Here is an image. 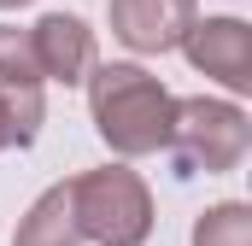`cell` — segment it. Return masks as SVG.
Instances as JSON below:
<instances>
[{"instance_id":"cell-11","label":"cell","mask_w":252,"mask_h":246,"mask_svg":"<svg viewBox=\"0 0 252 246\" xmlns=\"http://www.w3.org/2000/svg\"><path fill=\"white\" fill-rule=\"evenodd\" d=\"M18 6H30V0H0V12H18Z\"/></svg>"},{"instance_id":"cell-8","label":"cell","mask_w":252,"mask_h":246,"mask_svg":"<svg viewBox=\"0 0 252 246\" xmlns=\"http://www.w3.org/2000/svg\"><path fill=\"white\" fill-rule=\"evenodd\" d=\"M41 118H47L41 88H12V82H0V153L30 147V141L41 135Z\"/></svg>"},{"instance_id":"cell-7","label":"cell","mask_w":252,"mask_h":246,"mask_svg":"<svg viewBox=\"0 0 252 246\" xmlns=\"http://www.w3.org/2000/svg\"><path fill=\"white\" fill-rule=\"evenodd\" d=\"M12 246H82L76 205H70V182H53L47 193H35V205L18 217Z\"/></svg>"},{"instance_id":"cell-6","label":"cell","mask_w":252,"mask_h":246,"mask_svg":"<svg viewBox=\"0 0 252 246\" xmlns=\"http://www.w3.org/2000/svg\"><path fill=\"white\" fill-rule=\"evenodd\" d=\"M30 47L41 64V82H64V88H82L88 70H94V30L76 18V12H47L41 24H30Z\"/></svg>"},{"instance_id":"cell-10","label":"cell","mask_w":252,"mask_h":246,"mask_svg":"<svg viewBox=\"0 0 252 246\" xmlns=\"http://www.w3.org/2000/svg\"><path fill=\"white\" fill-rule=\"evenodd\" d=\"M0 82L41 88V64H35V47H30V30H18V24H0Z\"/></svg>"},{"instance_id":"cell-3","label":"cell","mask_w":252,"mask_h":246,"mask_svg":"<svg viewBox=\"0 0 252 246\" xmlns=\"http://www.w3.org/2000/svg\"><path fill=\"white\" fill-rule=\"evenodd\" d=\"M170 158L182 176H223V170H241L252 147V118L235 106V100H211V94H193V100H176L170 112Z\"/></svg>"},{"instance_id":"cell-1","label":"cell","mask_w":252,"mask_h":246,"mask_svg":"<svg viewBox=\"0 0 252 246\" xmlns=\"http://www.w3.org/2000/svg\"><path fill=\"white\" fill-rule=\"evenodd\" d=\"M88 112H94V135L118 153V158H147L170 141V112H176V94L147 70V64H94L88 70Z\"/></svg>"},{"instance_id":"cell-9","label":"cell","mask_w":252,"mask_h":246,"mask_svg":"<svg viewBox=\"0 0 252 246\" xmlns=\"http://www.w3.org/2000/svg\"><path fill=\"white\" fill-rule=\"evenodd\" d=\"M193 246H252V205L223 199L193 217Z\"/></svg>"},{"instance_id":"cell-4","label":"cell","mask_w":252,"mask_h":246,"mask_svg":"<svg viewBox=\"0 0 252 246\" xmlns=\"http://www.w3.org/2000/svg\"><path fill=\"white\" fill-rule=\"evenodd\" d=\"M182 53L199 76L223 82L229 94H252V24L247 18H193L182 35Z\"/></svg>"},{"instance_id":"cell-5","label":"cell","mask_w":252,"mask_h":246,"mask_svg":"<svg viewBox=\"0 0 252 246\" xmlns=\"http://www.w3.org/2000/svg\"><path fill=\"white\" fill-rule=\"evenodd\" d=\"M106 18L129 53H170L182 47L188 24L199 18V0H112Z\"/></svg>"},{"instance_id":"cell-2","label":"cell","mask_w":252,"mask_h":246,"mask_svg":"<svg viewBox=\"0 0 252 246\" xmlns=\"http://www.w3.org/2000/svg\"><path fill=\"white\" fill-rule=\"evenodd\" d=\"M76 229L94 246H147L153 235V187L129 164H100L70 182Z\"/></svg>"}]
</instances>
